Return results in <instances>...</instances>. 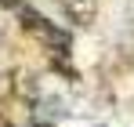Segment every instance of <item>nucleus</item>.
Here are the masks:
<instances>
[{
  "label": "nucleus",
  "mask_w": 134,
  "mask_h": 127,
  "mask_svg": "<svg viewBox=\"0 0 134 127\" xmlns=\"http://www.w3.org/2000/svg\"><path fill=\"white\" fill-rule=\"evenodd\" d=\"M18 15H22V25H25V29H29L36 40H44V44H47V51H54V55H65V51H69V33L54 29V25H51L47 18H40L33 7H22Z\"/></svg>",
  "instance_id": "nucleus-1"
},
{
  "label": "nucleus",
  "mask_w": 134,
  "mask_h": 127,
  "mask_svg": "<svg viewBox=\"0 0 134 127\" xmlns=\"http://www.w3.org/2000/svg\"><path fill=\"white\" fill-rule=\"evenodd\" d=\"M62 7H65L69 22H76V25H91L98 18V0H62Z\"/></svg>",
  "instance_id": "nucleus-2"
},
{
  "label": "nucleus",
  "mask_w": 134,
  "mask_h": 127,
  "mask_svg": "<svg viewBox=\"0 0 134 127\" xmlns=\"http://www.w3.org/2000/svg\"><path fill=\"white\" fill-rule=\"evenodd\" d=\"M22 0H0V7H18Z\"/></svg>",
  "instance_id": "nucleus-3"
}]
</instances>
